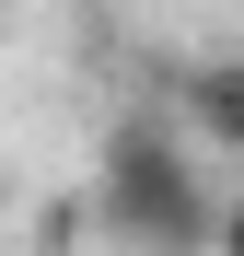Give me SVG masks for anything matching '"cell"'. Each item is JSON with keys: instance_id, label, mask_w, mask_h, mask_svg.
<instances>
[{"instance_id": "1", "label": "cell", "mask_w": 244, "mask_h": 256, "mask_svg": "<svg viewBox=\"0 0 244 256\" xmlns=\"http://www.w3.org/2000/svg\"><path fill=\"white\" fill-rule=\"evenodd\" d=\"M93 233H105L116 256H210L221 198H210V175H198L186 128H163V116L105 128V163H93Z\"/></svg>"}, {"instance_id": "2", "label": "cell", "mask_w": 244, "mask_h": 256, "mask_svg": "<svg viewBox=\"0 0 244 256\" xmlns=\"http://www.w3.org/2000/svg\"><path fill=\"white\" fill-rule=\"evenodd\" d=\"M186 116L210 128V140L244 152V70H198V82H186Z\"/></svg>"}, {"instance_id": "3", "label": "cell", "mask_w": 244, "mask_h": 256, "mask_svg": "<svg viewBox=\"0 0 244 256\" xmlns=\"http://www.w3.org/2000/svg\"><path fill=\"white\" fill-rule=\"evenodd\" d=\"M210 256H244V186L221 198V233H210Z\"/></svg>"}]
</instances>
